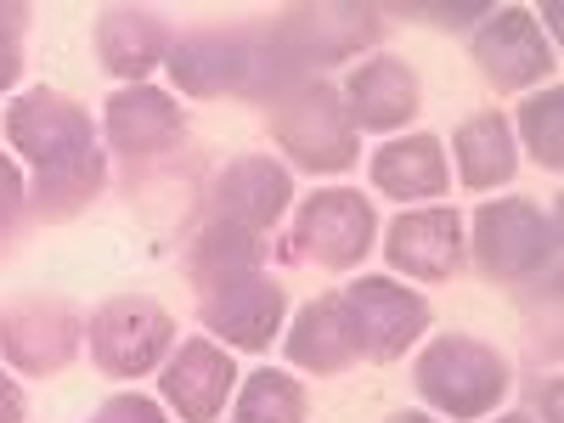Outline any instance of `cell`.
<instances>
[{
	"mask_svg": "<svg viewBox=\"0 0 564 423\" xmlns=\"http://www.w3.org/2000/svg\"><path fill=\"white\" fill-rule=\"evenodd\" d=\"M7 141L12 153L34 170L29 209L40 220H68L108 186V153L97 148L90 113L52 85H34L7 108Z\"/></svg>",
	"mask_w": 564,
	"mask_h": 423,
	"instance_id": "6da1fadb",
	"label": "cell"
},
{
	"mask_svg": "<svg viewBox=\"0 0 564 423\" xmlns=\"http://www.w3.org/2000/svg\"><path fill=\"white\" fill-rule=\"evenodd\" d=\"M164 68L186 97H254V102H271L276 90L305 79V68L282 57L271 29L265 34L260 29H193L170 45Z\"/></svg>",
	"mask_w": 564,
	"mask_h": 423,
	"instance_id": "7a4b0ae2",
	"label": "cell"
},
{
	"mask_svg": "<svg viewBox=\"0 0 564 423\" xmlns=\"http://www.w3.org/2000/svg\"><path fill=\"white\" fill-rule=\"evenodd\" d=\"M412 384L441 417L480 423L502 406L513 372H508V356L475 334H435L412 361Z\"/></svg>",
	"mask_w": 564,
	"mask_h": 423,
	"instance_id": "3957f363",
	"label": "cell"
},
{
	"mask_svg": "<svg viewBox=\"0 0 564 423\" xmlns=\"http://www.w3.org/2000/svg\"><path fill=\"white\" fill-rule=\"evenodd\" d=\"M468 260L486 282L531 289L558 265V215L531 198H491L468 220Z\"/></svg>",
	"mask_w": 564,
	"mask_h": 423,
	"instance_id": "277c9868",
	"label": "cell"
},
{
	"mask_svg": "<svg viewBox=\"0 0 564 423\" xmlns=\"http://www.w3.org/2000/svg\"><path fill=\"white\" fill-rule=\"evenodd\" d=\"M265 119H271L276 148L294 159V170L345 175L361 159V130L350 124L339 90L327 79H316V74L294 79L289 90H276V97L265 102Z\"/></svg>",
	"mask_w": 564,
	"mask_h": 423,
	"instance_id": "5b68a950",
	"label": "cell"
},
{
	"mask_svg": "<svg viewBox=\"0 0 564 423\" xmlns=\"http://www.w3.org/2000/svg\"><path fill=\"white\" fill-rule=\"evenodd\" d=\"M198 322L226 350H271V339L289 322V289L260 271H220L198 282Z\"/></svg>",
	"mask_w": 564,
	"mask_h": 423,
	"instance_id": "8992f818",
	"label": "cell"
},
{
	"mask_svg": "<svg viewBox=\"0 0 564 423\" xmlns=\"http://www.w3.org/2000/svg\"><path fill=\"white\" fill-rule=\"evenodd\" d=\"M372 249H379V209L372 198L350 193V186H327L311 193L294 209L289 226V254L322 271H356Z\"/></svg>",
	"mask_w": 564,
	"mask_h": 423,
	"instance_id": "52a82bcc",
	"label": "cell"
},
{
	"mask_svg": "<svg viewBox=\"0 0 564 423\" xmlns=\"http://www.w3.org/2000/svg\"><path fill=\"white\" fill-rule=\"evenodd\" d=\"M85 345L108 379H148L175 350V316L148 294H119L85 322Z\"/></svg>",
	"mask_w": 564,
	"mask_h": 423,
	"instance_id": "ba28073f",
	"label": "cell"
},
{
	"mask_svg": "<svg viewBox=\"0 0 564 423\" xmlns=\"http://www.w3.org/2000/svg\"><path fill=\"white\" fill-rule=\"evenodd\" d=\"M468 57H475L480 79L497 90H536V85H553L558 74L553 40L525 7H491L486 23L468 34Z\"/></svg>",
	"mask_w": 564,
	"mask_h": 423,
	"instance_id": "9c48e42d",
	"label": "cell"
},
{
	"mask_svg": "<svg viewBox=\"0 0 564 423\" xmlns=\"http://www.w3.org/2000/svg\"><path fill=\"white\" fill-rule=\"evenodd\" d=\"M379 34H384L379 7H289L271 23V40L282 45V57L305 74L361 57Z\"/></svg>",
	"mask_w": 564,
	"mask_h": 423,
	"instance_id": "30bf717a",
	"label": "cell"
},
{
	"mask_svg": "<svg viewBox=\"0 0 564 423\" xmlns=\"http://www.w3.org/2000/svg\"><path fill=\"white\" fill-rule=\"evenodd\" d=\"M350 316H356V339L361 361H401L423 334H430V300L395 276H356L350 289H339Z\"/></svg>",
	"mask_w": 564,
	"mask_h": 423,
	"instance_id": "8fae6325",
	"label": "cell"
},
{
	"mask_svg": "<svg viewBox=\"0 0 564 423\" xmlns=\"http://www.w3.org/2000/svg\"><path fill=\"white\" fill-rule=\"evenodd\" d=\"M379 249H384L390 271H401L406 282H452L468 265V231H463L457 209L417 204V209H401L384 226Z\"/></svg>",
	"mask_w": 564,
	"mask_h": 423,
	"instance_id": "7c38bea8",
	"label": "cell"
},
{
	"mask_svg": "<svg viewBox=\"0 0 564 423\" xmlns=\"http://www.w3.org/2000/svg\"><path fill=\"white\" fill-rule=\"evenodd\" d=\"M85 345V316L68 300H18L0 311V356L29 379L63 372Z\"/></svg>",
	"mask_w": 564,
	"mask_h": 423,
	"instance_id": "4fadbf2b",
	"label": "cell"
},
{
	"mask_svg": "<svg viewBox=\"0 0 564 423\" xmlns=\"http://www.w3.org/2000/svg\"><path fill=\"white\" fill-rule=\"evenodd\" d=\"M238 361L215 339H181L164 367H159V401L181 417V423H215L226 412V401L238 395Z\"/></svg>",
	"mask_w": 564,
	"mask_h": 423,
	"instance_id": "5bb4252c",
	"label": "cell"
},
{
	"mask_svg": "<svg viewBox=\"0 0 564 423\" xmlns=\"http://www.w3.org/2000/svg\"><path fill=\"white\" fill-rule=\"evenodd\" d=\"M289 204H294V175H289V164H276L265 153L231 159L209 181V220H226V226L249 231V238H265L289 215Z\"/></svg>",
	"mask_w": 564,
	"mask_h": 423,
	"instance_id": "9a60e30c",
	"label": "cell"
},
{
	"mask_svg": "<svg viewBox=\"0 0 564 423\" xmlns=\"http://www.w3.org/2000/svg\"><path fill=\"white\" fill-rule=\"evenodd\" d=\"M339 102H345V113H350L356 130L395 135V130H406V124L417 119V108H423V85H417V74H412L401 57L379 52V57H361V63L345 74Z\"/></svg>",
	"mask_w": 564,
	"mask_h": 423,
	"instance_id": "2e32d148",
	"label": "cell"
},
{
	"mask_svg": "<svg viewBox=\"0 0 564 423\" xmlns=\"http://www.w3.org/2000/svg\"><path fill=\"white\" fill-rule=\"evenodd\" d=\"M102 135H108V148L124 153L130 164L135 159H159V153L181 148L186 113L159 85H119L108 97V108H102Z\"/></svg>",
	"mask_w": 564,
	"mask_h": 423,
	"instance_id": "e0dca14e",
	"label": "cell"
},
{
	"mask_svg": "<svg viewBox=\"0 0 564 423\" xmlns=\"http://www.w3.org/2000/svg\"><path fill=\"white\" fill-rule=\"evenodd\" d=\"M282 350H289L294 367L316 372V379H339L361 361V339H356V316L345 305V294H322L305 311H294L289 334H282Z\"/></svg>",
	"mask_w": 564,
	"mask_h": 423,
	"instance_id": "ac0fdd59",
	"label": "cell"
},
{
	"mask_svg": "<svg viewBox=\"0 0 564 423\" xmlns=\"http://www.w3.org/2000/svg\"><path fill=\"white\" fill-rule=\"evenodd\" d=\"M170 45H175V34H170L164 12H153V7H108L97 18V57L124 85H148V74L164 68Z\"/></svg>",
	"mask_w": 564,
	"mask_h": 423,
	"instance_id": "d6986e66",
	"label": "cell"
},
{
	"mask_svg": "<svg viewBox=\"0 0 564 423\" xmlns=\"http://www.w3.org/2000/svg\"><path fill=\"white\" fill-rule=\"evenodd\" d=\"M367 175L384 198H401V204H423V198H441L452 186V170H446V148L441 135L430 130H412V135H390L379 153L367 159Z\"/></svg>",
	"mask_w": 564,
	"mask_h": 423,
	"instance_id": "ffe728a7",
	"label": "cell"
},
{
	"mask_svg": "<svg viewBox=\"0 0 564 423\" xmlns=\"http://www.w3.org/2000/svg\"><path fill=\"white\" fill-rule=\"evenodd\" d=\"M452 159H457V181L468 193H497V186H508L513 170H520V141H513L508 113L486 108L475 119H463L452 135Z\"/></svg>",
	"mask_w": 564,
	"mask_h": 423,
	"instance_id": "44dd1931",
	"label": "cell"
},
{
	"mask_svg": "<svg viewBox=\"0 0 564 423\" xmlns=\"http://www.w3.org/2000/svg\"><path fill=\"white\" fill-rule=\"evenodd\" d=\"M305 390L300 379L276 367H260V372H243L238 395H231V423H305Z\"/></svg>",
	"mask_w": 564,
	"mask_h": 423,
	"instance_id": "7402d4cb",
	"label": "cell"
},
{
	"mask_svg": "<svg viewBox=\"0 0 564 423\" xmlns=\"http://www.w3.org/2000/svg\"><path fill=\"white\" fill-rule=\"evenodd\" d=\"M260 260H265V238H249V231L226 220H204V231L186 243V276L193 282L220 271H260Z\"/></svg>",
	"mask_w": 564,
	"mask_h": 423,
	"instance_id": "603a6c76",
	"label": "cell"
},
{
	"mask_svg": "<svg viewBox=\"0 0 564 423\" xmlns=\"http://www.w3.org/2000/svg\"><path fill=\"white\" fill-rule=\"evenodd\" d=\"M513 130H520L525 153H531L547 175L564 170V90H558V85H542L536 97H525Z\"/></svg>",
	"mask_w": 564,
	"mask_h": 423,
	"instance_id": "cb8c5ba5",
	"label": "cell"
},
{
	"mask_svg": "<svg viewBox=\"0 0 564 423\" xmlns=\"http://www.w3.org/2000/svg\"><path fill=\"white\" fill-rule=\"evenodd\" d=\"M29 7L23 0H0V97L23 79V34H29Z\"/></svg>",
	"mask_w": 564,
	"mask_h": 423,
	"instance_id": "d4e9b609",
	"label": "cell"
},
{
	"mask_svg": "<svg viewBox=\"0 0 564 423\" xmlns=\"http://www.w3.org/2000/svg\"><path fill=\"white\" fill-rule=\"evenodd\" d=\"M23 215H29V181L7 153H0V254H7V243L18 238Z\"/></svg>",
	"mask_w": 564,
	"mask_h": 423,
	"instance_id": "484cf974",
	"label": "cell"
},
{
	"mask_svg": "<svg viewBox=\"0 0 564 423\" xmlns=\"http://www.w3.org/2000/svg\"><path fill=\"white\" fill-rule=\"evenodd\" d=\"M90 423H170V417H164V406L153 395L124 390V395H108L97 412H90Z\"/></svg>",
	"mask_w": 564,
	"mask_h": 423,
	"instance_id": "4316f807",
	"label": "cell"
},
{
	"mask_svg": "<svg viewBox=\"0 0 564 423\" xmlns=\"http://www.w3.org/2000/svg\"><path fill=\"white\" fill-rule=\"evenodd\" d=\"M29 417V395L18 390V379L0 372V423H23Z\"/></svg>",
	"mask_w": 564,
	"mask_h": 423,
	"instance_id": "83f0119b",
	"label": "cell"
},
{
	"mask_svg": "<svg viewBox=\"0 0 564 423\" xmlns=\"http://www.w3.org/2000/svg\"><path fill=\"white\" fill-rule=\"evenodd\" d=\"M384 423H435L430 412H395V417H384Z\"/></svg>",
	"mask_w": 564,
	"mask_h": 423,
	"instance_id": "f1b7e54d",
	"label": "cell"
},
{
	"mask_svg": "<svg viewBox=\"0 0 564 423\" xmlns=\"http://www.w3.org/2000/svg\"><path fill=\"white\" fill-rule=\"evenodd\" d=\"M491 423H536V417H525V412H491Z\"/></svg>",
	"mask_w": 564,
	"mask_h": 423,
	"instance_id": "f546056e",
	"label": "cell"
}]
</instances>
